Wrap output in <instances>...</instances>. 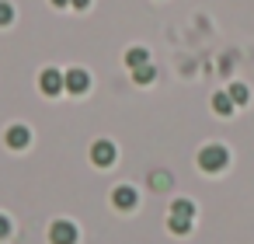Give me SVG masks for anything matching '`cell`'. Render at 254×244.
<instances>
[{"label":"cell","instance_id":"1","mask_svg":"<svg viewBox=\"0 0 254 244\" xmlns=\"http://www.w3.org/2000/svg\"><path fill=\"white\" fill-rule=\"evenodd\" d=\"M226 164H230V150H226V147L209 143V147H202V150H198V167H202V171L216 174V171H223Z\"/></svg>","mask_w":254,"mask_h":244},{"label":"cell","instance_id":"2","mask_svg":"<svg viewBox=\"0 0 254 244\" xmlns=\"http://www.w3.org/2000/svg\"><path fill=\"white\" fill-rule=\"evenodd\" d=\"M80 241V230L73 220H56L49 227V244H77Z\"/></svg>","mask_w":254,"mask_h":244},{"label":"cell","instance_id":"3","mask_svg":"<svg viewBox=\"0 0 254 244\" xmlns=\"http://www.w3.org/2000/svg\"><path fill=\"white\" fill-rule=\"evenodd\" d=\"M115 157H119V150H115L112 140H98V143L91 147V161H94V167H112Z\"/></svg>","mask_w":254,"mask_h":244},{"label":"cell","instance_id":"4","mask_svg":"<svg viewBox=\"0 0 254 244\" xmlns=\"http://www.w3.org/2000/svg\"><path fill=\"white\" fill-rule=\"evenodd\" d=\"M136 202H139V192H136L132 185H115V188H112V206H115V209L129 213V209H136Z\"/></svg>","mask_w":254,"mask_h":244},{"label":"cell","instance_id":"5","mask_svg":"<svg viewBox=\"0 0 254 244\" xmlns=\"http://www.w3.org/2000/svg\"><path fill=\"white\" fill-rule=\"evenodd\" d=\"M39 91L49 94V98H56L60 91H66V87H63V74H60V70H42V74H39Z\"/></svg>","mask_w":254,"mask_h":244},{"label":"cell","instance_id":"6","mask_svg":"<svg viewBox=\"0 0 254 244\" xmlns=\"http://www.w3.org/2000/svg\"><path fill=\"white\" fill-rule=\"evenodd\" d=\"M63 87H66L70 94H87V87H91L87 70H70V74H63Z\"/></svg>","mask_w":254,"mask_h":244},{"label":"cell","instance_id":"7","mask_svg":"<svg viewBox=\"0 0 254 244\" xmlns=\"http://www.w3.org/2000/svg\"><path fill=\"white\" fill-rule=\"evenodd\" d=\"M28 143H32V129H28V126H21V122L7 126V147H11V150H25Z\"/></svg>","mask_w":254,"mask_h":244},{"label":"cell","instance_id":"8","mask_svg":"<svg viewBox=\"0 0 254 244\" xmlns=\"http://www.w3.org/2000/svg\"><path fill=\"white\" fill-rule=\"evenodd\" d=\"M233 108H237V105L230 101V94H226V91L212 94V112H216V115H233Z\"/></svg>","mask_w":254,"mask_h":244},{"label":"cell","instance_id":"9","mask_svg":"<svg viewBox=\"0 0 254 244\" xmlns=\"http://www.w3.org/2000/svg\"><path fill=\"white\" fill-rule=\"evenodd\" d=\"M146 60H150V56H146V49H143V46H136V49H129V53H126V63H129V70H139V67H150Z\"/></svg>","mask_w":254,"mask_h":244},{"label":"cell","instance_id":"10","mask_svg":"<svg viewBox=\"0 0 254 244\" xmlns=\"http://www.w3.org/2000/svg\"><path fill=\"white\" fill-rule=\"evenodd\" d=\"M171 216H185V220H191V216H195V206H191L188 199H174V202H171Z\"/></svg>","mask_w":254,"mask_h":244},{"label":"cell","instance_id":"11","mask_svg":"<svg viewBox=\"0 0 254 244\" xmlns=\"http://www.w3.org/2000/svg\"><path fill=\"white\" fill-rule=\"evenodd\" d=\"M167 230L178 234V237H185V234H191V220H185V216H171V220H167Z\"/></svg>","mask_w":254,"mask_h":244},{"label":"cell","instance_id":"12","mask_svg":"<svg viewBox=\"0 0 254 244\" xmlns=\"http://www.w3.org/2000/svg\"><path fill=\"white\" fill-rule=\"evenodd\" d=\"M226 94H230V101H233V105H244V101L251 98V91H247L244 84H230V91H226Z\"/></svg>","mask_w":254,"mask_h":244},{"label":"cell","instance_id":"13","mask_svg":"<svg viewBox=\"0 0 254 244\" xmlns=\"http://www.w3.org/2000/svg\"><path fill=\"white\" fill-rule=\"evenodd\" d=\"M150 185H153V188H171V174H167V171H153V174H150Z\"/></svg>","mask_w":254,"mask_h":244},{"label":"cell","instance_id":"14","mask_svg":"<svg viewBox=\"0 0 254 244\" xmlns=\"http://www.w3.org/2000/svg\"><path fill=\"white\" fill-rule=\"evenodd\" d=\"M11 18H14V7L0 0V28H7V25H11Z\"/></svg>","mask_w":254,"mask_h":244},{"label":"cell","instance_id":"15","mask_svg":"<svg viewBox=\"0 0 254 244\" xmlns=\"http://www.w3.org/2000/svg\"><path fill=\"white\" fill-rule=\"evenodd\" d=\"M132 77H136V84H150L153 81V67H139V70H132Z\"/></svg>","mask_w":254,"mask_h":244},{"label":"cell","instance_id":"16","mask_svg":"<svg viewBox=\"0 0 254 244\" xmlns=\"http://www.w3.org/2000/svg\"><path fill=\"white\" fill-rule=\"evenodd\" d=\"M4 237H11V220L0 213V241H4Z\"/></svg>","mask_w":254,"mask_h":244},{"label":"cell","instance_id":"17","mask_svg":"<svg viewBox=\"0 0 254 244\" xmlns=\"http://www.w3.org/2000/svg\"><path fill=\"white\" fill-rule=\"evenodd\" d=\"M70 4H73V7H87V4H91V0H70Z\"/></svg>","mask_w":254,"mask_h":244},{"label":"cell","instance_id":"18","mask_svg":"<svg viewBox=\"0 0 254 244\" xmlns=\"http://www.w3.org/2000/svg\"><path fill=\"white\" fill-rule=\"evenodd\" d=\"M53 4H56V7H63V4H70V0H53Z\"/></svg>","mask_w":254,"mask_h":244}]
</instances>
